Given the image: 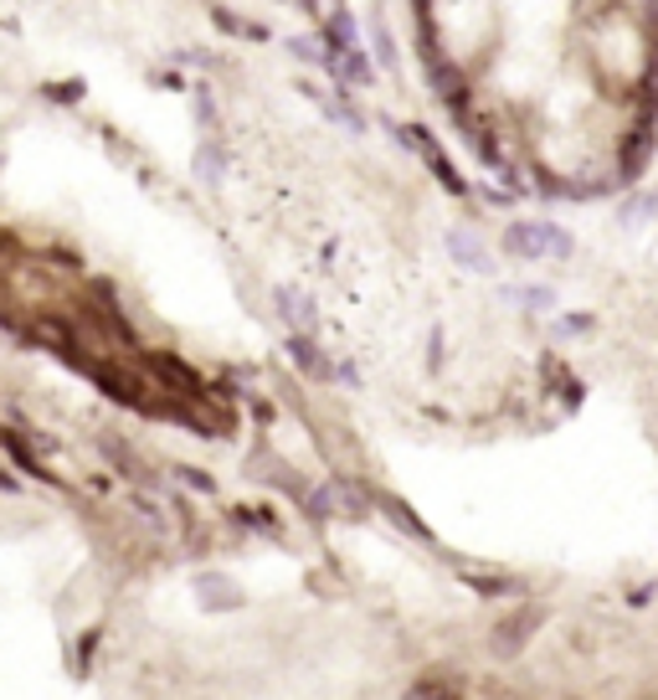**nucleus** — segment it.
I'll list each match as a JSON object with an SVG mask.
<instances>
[{
	"label": "nucleus",
	"mask_w": 658,
	"mask_h": 700,
	"mask_svg": "<svg viewBox=\"0 0 658 700\" xmlns=\"http://www.w3.org/2000/svg\"><path fill=\"white\" fill-rule=\"evenodd\" d=\"M504 253H514V258H566L571 238L550 221H514L504 232Z\"/></svg>",
	"instance_id": "nucleus-1"
},
{
	"label": "nucleus",
	"mask_w": 658,
	"mask_h": 700,
	"mask_svg": "<svg viewBox=\"0 0 658 700\" xmlns=\"http://www.w3.org/2000/svg\"><path fill=\"white\" fill-rule=\"evenodd\" d=\"M448 248H453V258L463 263V268H474V274H489V268H493L489 248H484L474 232H463V227H458V232H448Z\"/></svg>",
	"instance_id": "nucleus-2"
},
{
	"label": "nucleus",
	"mask_w": 658,
	"mask_h": 700,
	"mask_svg": "<svg viewBox=\"0 0 658 700\" xmlns=\"http://www.w3.org/2000/svg\"><path fill=\"white\" fill-rule=\"evenodd\" d=\"M278 314L293 325V335H314V304L304 294H278Z\"/></svg>",
	"instance_id": "nucleus-3"
},
{
	"label": "nucleus",
	"mask_w": 658,
	"mask_h": 700,
	"mask_svg": "<svg viewBox=\"0 0 658 700\" xmlns=\"http://www.w3.org/2000/svg\"><path fill=\"white\" fill-rule=\"evenodd\" d=\"M221 577H206V588H202V603H211V608H237L242 598L237 592H227V588H217Z\"/></svg>",
	"instance_id": "nucleus-4"
},
{
	"label": "nucleus",
	"mask_w": 658,
	"mask_h": 700,
	"mask_svg": "<svg viewBox=\"0 0 658 700\" xmlns=\"http://www.w3.org/2000/svg\"><path fill=\"white\" fill-rule=\"evenodd\" d=\"M196 166H202L206 181H221V149H217V145L202 149V155H196Z\"/></svg>",
	"instance_id": "nucleus-5"
},
{
	"label": "nucleus",
	"mask_w": 658,
	"mask_h": 700,
	"mask_svg": "<svg viewBox=\"0 0 658 700\" xmlns=\"http://www.w3.org/2000/svg\"><path fill=\"white\" fill-rule=\"evenodd\" d=\"M514 294H520V304H525V310H550V304H556V299H550V289H514Z\"/></svg>",
	"instance_id": "nucleus-6"
},
{
	"label": "nucleus",
	"mask_w": 658,
	"mask_h": 700,
	"mask_svg": "<svg viewBox=\"0 0 658 700\" xmlns=\"http://www.w3.org/2000/svg\"><path fill=\"white\" fill-rule=\"evenodd\" d=\"M531 618H510V628H504V639H499V649H514L520 644V639H525V633H531Z\"/></svg>",
	"instance_id": "nucleus-7"
},
{
	"label": "nucleus",
	"mask_w": 658,
	"mask_h": 700,
	"mask_svg": "<svg viewBox=\"0 0 658 700\" xmlns=\"http://www.w3.org/2000/svg\"><path fill=\"white\" fill-rule=\"evenodd\" d=\"M376 57H381L386 68L397 62V47H391V37H386V26H381V21H376Z\"/></svg>",
	"instance_id": "nucleus-8"
}]
</instances>
